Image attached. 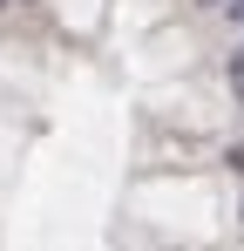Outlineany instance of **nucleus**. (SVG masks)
<instances>
[{
  "instance_id": "1",
  "label": "nucleus",
  "mask_w": 244,
  "mask_h": 251,
  "mask_svg": "<svg viewBox=\"0 0 244 251\" xmlns=\"http://www.w3.org/2000/svg\"><path fill=\"white\" fill-rule=\"evenodd\" d=\"M231 95H238V109H244V48L231 54Z\"/></svg>"
},
{
  "instance_id": "2",
  "label": "nucleus",
  "mask_w": 244,
  "mask_h": 251,
  "mask_svg": "<svg viewBox=\"0 0 244 251\" xmlns=\"http://www.w3.org/2000/svg\"><path fill=\"white\" fill-rule=\"evenodd\" d=\"M224 163H231V176H244V143H231V150H224Z\"/></svg>"
},
{
  "instance_id": "3",
  "label": "nucleus",
  "mask_w": 244,
  "mask_h": 251,
  "mask_svg": "<svg viewBox=\"0 0 244 251\" xmlns=\"http://www.w3.org/2000/svg\"><path fill=\"white\" fill-rule=\"evenodd\" d=\"M197 7H224V0H197Z\"/></svg>"
},
{
  "instance_id": "4",
  "label": "nucleus",
  "mask_w": 244,
  "mask_h": 251,
  "mask_svg": "<svg viewBox=\"0 0 244 251\" xmlns=\"http://www.w3.org/2000/svg\"><path fill=\"white\" fill-rule=\"evenodd\" d=\"M224 7H238V14H244V0H224Z\"/></svg>"
},
{
  "instance_id": "5",
  "label": "nucleus",
  "mask_w": 244,
  "mask_h": 251,
  "mask_svg": "<svg viewBox=\"0 0 244 251\" xmlns=\"http://www.w3.org/2000/svg\"><path fill=\"white\" fill-rule=\"evenodd\" d=\"M0 7H7V0H0Z\"/></svg>"
}]
</instances>
